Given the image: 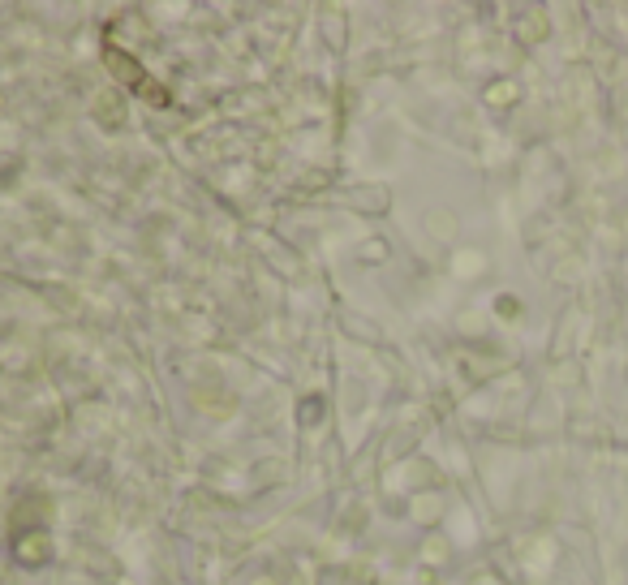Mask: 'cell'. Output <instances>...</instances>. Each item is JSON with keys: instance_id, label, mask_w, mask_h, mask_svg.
Returning <instances> with one entry per match:
<instances>
[{"instance_id": "cell-1", "label": "cell", "mask_w": 628, "mask_h": 585, "mask_svg": "<svg viewBox=\"0 0 628 585\" xmlns=\"http://www.w3.org/2000/svg\"><path fill=\"white\" fill-rule=\"evenodd\" d=\"M108 65L117 69V74H121L125 82H130V87H138V95H147L151 104H168V91H164L155 78H147V74H142V65H138V61H130V56H125V52L108 48Z\"/></svg>"}]
</instances>
